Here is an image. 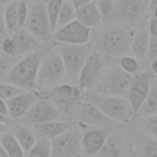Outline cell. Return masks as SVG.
<instances>
[{
  "mask_svg": "<svg viewBox=\"0 0 157 157\" xmlns=\"http://www.w3.org/2000/svg\"><path fill=\"white\" fill-rule=\"evenodd\" d=\"M136 28L117 22H102L97 27L92 28L91 40L93 49L103 54L104 56L119 58L130 54V47L132 36Z\"/></svg>",
  "mask_w": 157,
  "mask_h": 157,
  "instance_id": "1",
  "label": "cell"
},
{
  "mask_svg": "<svg viewBox=\"0 0 157 157\" xmlns=\"http://www.w3.org/2000/svg\"><path fill=\"white\" fill-rule=\"evenodd\" d=\"M43 53L44 50H38L20 58L5 76V82L17 86L23 91H34Z\"/></svg>",
  "mask_w": 157,
  "mask_h": 157,
  "instance_id": "2",
  "label": "cell"
},
{
  "mask_svg": "<svg viewBox=\"0 0 157 157\" xmlns=\"http://www.w3.org/2000/svg\"><path fill=\"white\" fill-rule=\"evenodd\" d=\"M83 101L96 105L108 118L113 119L119 124L129 121L135 114L129 99L125 97L107 96V94H101L91 91H85Z\"/></svg>",
  "mask_w": 157,
  "mask_h": 157,
  "instance_id": "3",
  "label": "cell"
},
{
  "mask_svg": "<svg viewBox=\"0 0 157 157\" xmlns=\"http://www.w3.org/2000/svg\"><path fill=\"white\" fill-rule=\"evenodd\" d=\"M66 80V70L58 48H50L44 50L43 58L39 65L36 90H45L53 86L64 83Z\"/></svg>",
  "mask_w": 157,
  "mask_h": 157,
  "instance_id": "4",
  "label": "cell"
},
{
  "mask_svg": "<svg viewBox=\"0 0 157 157\" xmlns=\"http://www.w3.org/2000/svg\"><path fill=\"white\" fill-rule=\"evenodd\" d=\"M152 12L147 0H115L113 21L129 25L134 28L147 27Z\"/></svg>",
  "mask_w": 157,
  "mask_h": 157,
  "instance_id": "5",
  "label": "cell"
},
{
  "mask_svg": "<svg viewBox=\"0 0 157 157\" xmlns=\"http://www.w3.org/2000/svg\"><path fill=\"white\" fill-rule=\"evenodd\" d=\"M131 78L132 75L124 71L118 64H108L102 77L99 78L97 85L91 90V92L126 98Z\"/></svg>",
  "mask_w": 157,
  "mask_h": 157,
  "instance_id": "6",
  "label": "cell"
},
{
  "mask_svg": "<svg viewBox=\"0 0 157 157\" xmlns=\"http://www.w3.org/2000/svg\"><path fill=\"white\" fill-rule=\"evenodd\" d=\"M65 70H66V80L69 83H75L77 85L78 75L85 65L88 55L94 50L91 43H85V44H66V43H59L56 47Z\"/></svg>",
  "mask_w": 157,
  "mask_h": 157,
  "instance_id": "7",
  "label": "cell"
},
{
  "mask_svg": "<svg viewBox=\"0 0 157 157\" xmlns=\"http://www.w3.org/2000/svg\"><path fill=\"white\" fill-rule=\"evenodd\" d=\"M25 28L28 32H31L34 37H37L39 40H42L44 44H49L50 42H53L52 39L53 31L50 28L45 4L40 1H36L29 6L28 17Z\"/></svg>",
  "mask_w": 157,
  "mask_h": 157,
  "instance_id": "8",
  "label": "cell"
},
{
  "mask_svg": "<svg viewBox=\"0 0 157 157\" xmlns=\"http://www.w3.org/2000/svg\"><path fill=\"white\" fill-rule=\"evenodd\" d=\"M80 124L52 140V157H83Z\"/></svg>",
  "mask_w": 157,
  "mask_h": 157,
  "instance_id": "9",
  "label": "cell"
},
{
  "mask_svg": "<svg viewBox=\"0 0 157 157\" xmlns=\"http://www.w3.org/2000/svg\"><path fill=\"white\" fill-rule=\"evenodd\" d=\"M107 65L108 64L105 61L104 55L97 50H93L88 55L85 65L80 71L77 85L83 91H91L102 77Z\"/></svg>",
  "mask_w": 157,
  "mask_h": 157,
  "instance_id": "10",
  "label": "cell"
},
{
  "mask_svg": "<svg viewBox=\"0 0 157 157\" xmlns=\"http://www.w3.org/2000/svg\"><path fill=\"white\" fill-rule=\"evenodd\" d=\"M52 120H65L56 105L45 98H38V101L28 109V112L20 119L21 123L31 126L52 121Z\"/></svg>",
  "mask_w": 157,
  "mask_h": 157,
  "instance_id": "11",
  "label": "cell"
},
{
  "mask_svg": "<svg viewBox=\"0 0 157 157\" xmlns=\"http://www.w3.org/2000/svg\"><path fill=\"white\" fill-rule=\"evenodd\" d=\"M76 121L86 126H97V128H104V129H113V128H117L119 124L113 119L108 118L96 105L83 99L77 102Z\"/></svg>",
  "mask_w": 157,
  "mask_h": 157,
  "instance_id": "12",
  "label": "cell"
},
{
  "mask_svg": "<svg viewBox=\"0 0 157 157\" xmlns=\"http://www.w3.org/2000/svg\"><path fill=\"white\" fill-rule=\"evenodd\" d=\"M92 29L82 25L77 20L55 29L53 32L52 39L55 43H66V44H85L91 40Z\"/></svg>",
  "mask_w": 157,
  "mask_h": 157,
  "instance_id": "13",
  "label": "cell"
},
{
  "mask_svg": "<svg viewBox=\"0 0 157 157\" xmlns=\"http://www.w3.org/2000/svg\"><path fill=\"white\" fill-rule=\"evenodd\" d=\"M152 75L153 74L151 70H142V71L132 75L126 98L129 99L135 113L139 112L140 107L142 105L144 101L147 97Z\"/></svg>",
  "mask_w": 157,
  "mask_h": 157,
  "instance_id": "14",
  "label": "cell"
},
{
  "mask_svg": "<svg viewBox=\"0 0 157 157\" xmlns=\"http://www.w3.org/2000/svg\"><path fill=\"white\" fill-rule=\"evenodd\" d=\"M37 91V90H36ZM39 98H45L52 102H80L83 99L85 91L75 83H60L50 88L37 91Z\"/></svg>",
  "mask_w": 157,
  "mask_h": 157,
  "instance_id": "15",
  "label": "cell"
},
{
  "mask_svg": "<svg viewBox=\"0 0 157 157\" xmlns=\"http://www.w3.org/2000/svg\"><path fill=\"white\" fill-rule=\"evenodd\" d=\"M109 134H110L109 129L86 126V129L82 130V135H81V148L83 156L85 157L96 156L101 151Z\"/></svg>",
  "mask_w": 157,
  "mask_h": 157,
  "instance_id": "16",
  "label": "cell"
},
{
  "mask_svg": "<svg viewBox=\"0 0 157 157\" xmlns=\"http://www.w3.org/2000/svg\"><path fill=\"white\" fill-rule=\"evenodd\" d=\"M13 44H15V55L16 56H25L27 54L43 50L44 43L39 40L37 37H34L31 32H28L26 28H18L15 33L11 36Z\"/></svg>",
  "mask_w": 157,
  "mask_h": 157,
  "instance_id": "17",
  "label": "cell"
},
{
  "mask_svg": "<svg viewBox=\"0 0 157 157\" xmlns=\"http://www.w3.org/2000/svg\"><path fill=\"white\" fill-rule=\"evenodd\" d=\"M38 98H39L38 92L34 90V91H23L17 96L7 99L6 105H7L9 118L20 120L28 112V109L38 101Z\"/></svg>",
  "mask_w": 157,
  "mask_h": 157,
  "instance_id": "18",
  "label": "cell"
},
{
  "mask_svg": "<svg viewBox=\"0 0 157 157\" xmlns=\"http://www.w3.org/2000/svg\"><path fill=\"white\" fill-rule=\"evenodd\" d=\"M77 124H78L77 121H71V120H52L33 125L32 128L34 130L37 139H45L52 141Z\"/></svg>",
  "mask_w": 157,
  "mask_h": 157,
  "instance_id": "19",
  "label": "cell"
},
{
  "mask_svg": "<svg viewBox=\"0 0 157 157\" xmlns=\"http://www.w3.org/2000/svg\"><path fill=\"white\" fill-rule=\"evenodd\" d=\"M76 20L91 29L97 27L99 23H102L103 18L98 10L96 0L76 9Z\"/></svg>",
  "mask_w": 157,
  "mask_h": 157,
  "instance_id": "20",
  "label": "cell"
},
{
  "mask_svg": "<svg viewBox=\"0 0 157 157\" xmlns=\"http://www.w3.org/2000/svg\"><path fill=\"white\" fill-rule=\"evenodd\" d=\"M150 36L151 34H150L147 27L136 28V31L132 36L131 47H130V54L132 56H135L139 60H146Z\"/></svg>",
  "mask_w": 157,
  "mask_h": 157,
  "instance_id": "21",
  "label": "cell"
},
{
  "mask_svg": "<svg viewBox=\"0 0 157 157\" xmlns=\"http://www.w3.org/2000/svg\"><path fill=\"white\" fill-rule=\"evenodd\" d=\"M11 134L15 136V139L17 140V142L21 145V147L26 153L32 148V146L37 141V136L34 134L33 128L25 123H18L13 125Z\"/></svg>",
  "mask_w": 157,
  "mask_h": 157,
  "instance_id": "22",
  "label": "cell"
},
{
  "mask_svg": "<svg viewBox=\"0 0 157 157\" xmlns=\"http://www.w3.org/2000/svg\"><path fill=\"white\" fill-rule=\"evenodd\" d=\"M99 157H124L125 144L121 136L117 134H109L101 151L97 153Z\"/></svg>",
  "mask_w": 157,
  "mask_h": 157,
  "instance_id": "23",
  "label": "cell"
},
{
  "mask_svg": "<svg viewBox=\"0 0 157 157\" xmlns=\"http://www.w3.org/2000/svg\"><path fill=\"white\" fill-rule=\"evenodd\" d=\"M137 114L141 117H150V115L157 114V76L156 75L155 76L152 75L151 77L147 97L144 101L142 105L140 107Z\"/></svg>",
  "mask_w": 157,
  "mask_h": 157,
  "instance_id": "24",
  "label": "cell"
},
{
  "mask_svg": "<svg viewBox=\"0 0 157 157\" xmlns=\"http://www.w3.org/2000/svg\"><path fill=\"white\" fill-rule=\"evenodd\" d=\"M0 144L10 157H26V152L17 142L11 132H4L0 135Z\"/></svg>",
  "mask_w": 157,
  "mask_h": 157,
  "instance_id": "25",
  "label": "cell"
},
{
  "mask_svg": "<svg viewBox=\"0 0 157 157\" xmlns=\"http://www.w3.org/2000/svg\"><path fill=\"white\" fill-rule=\"evenodd\" d=\"M137 157H157V139L152 136H144L136 145Z\"/></svg>",
  "mask_w": 157,
  "mask_h": 157,
  "instance_id": "26",
  "label": "cell"
},
{
  "mask_svg": "<svg viewBox=\"0 0 157 157\" xmlns=\"http://www.w3.org/2000/svg\"><path fill=\"white\" fill-rule=\"evenodd\" d=\"M17 5H18V0H13L4 6V18L6 23V29H7V33H11V34L18 29Z\"/></svg>",
  "mask_w": 157,
  "mask_h": 157,
  "instance_id": "27",
  "label": "cell"
},
{
  "mask_svg": "<svg viewBox=\"0 0 157 157\" xmlns=\"http://www.w3.org/2000/svg\"><path fill=\"white\" fill-rule=\"evenodd\" d=\"M76 20V9L72 5V2L70 0H64L61 10L59 12L58 16V22H56V29L75 21Z\"/></svg>",
  "mask_w": 157,
  "mask_h": 157,
  "instance_id": "28",
  "label": "cell"
},
{
  "mask_svg": "<svg viewBox=\"0 0 157 157\" xmlns=\"http://www.w3.org/2000/svg\"><path fill=\"white\" fill-rule=\"evenodd\" d=\"M26 157H52V141L37 139L32 148L26 153Z\"/></svg>",
  "mask_w": 157,
  "mask_h": 157,
  "instance_id": "29",
  "label": "cell"
},
{
  "mask_svg": "<svg viewBox=\"0 0 157 157\" xmlns=\"http://www.w3.org/2000/svg\"><path fill=\"white\" fill-rule=\"evenodd\" d=\"M117 59H118V65L130 75H135V74L142 71L140 60L136 59L135 56H132L131 54H126V55L119 56Z\"/></svg>",
  "mask_w": 157,
  "mask_h": 157,
  "instance_id": "30",
  "label": "cell"
},
{
  "mask_svg": "<svg viewBox=\"0 0 157 157\" xmlns=\"http://www.w3.org/2000/svg\"><path fill=\"white\" fill-rule=\"evenodd\" d=\"M64 0H49L45 4V9H47V15L49 18V23H50V28L54 32L56 29V22H58V16L59 12L61 10Z\"/></svg>",
  "mask_w": 157,
  "mask_h": 157,
  "instance_id": "31",
  "label": "cell"
},
{
  "mask_svg": "<svg viewBox=\"0 0 157 157\" xmlns=\"http://www.w3.org/2000/svg\"><path fill=\"white\" fill-rule=\"evenodd\" d=\"M98 10L102 15L104 22H110L114 18L115 10V0H96Z\"/></svg>",
  "mask_w": 157,
  "mask_h": 157,
  "instance_id": "32",
  "label": "cell"
},
{
  "mask_svg": "<svg viewBox=\"0 0 157 157\" xmlns=\"http://www.w3.org/2000/svg\"><path fill=\"white\" fill-rule=\"evenodd\" d=\"M18 59H20L18 56H11V55H7L1 52V54H0V80H1V77H5L9 74V71L17 63Z\"/></svg>",
  "mask_w": 157,
  "mask_h": 157,
  "instance_id": "33",
  "label": "cell"
},
{
  "mask_svg": "<svg viewBox=\"0 0 157 157\" xmlns=\"http://www.w3.org/2000/svg\"><path fill=\"white\" fill-rule=\"evenodd\" d=\"M21 92H23V90L17 86H13L9 82H0V99L7 101Z\"/></svg>",
  "mask_w": 157,
  "mask_h": 157,
  "instance_id": "34",
  "label": "cell"
},
{
  "mask_svg": "<svg viewBox=\"0 0 157 157\" xmlns=\"http://www.w3.org/2000/svg\"><path fill=\"white\" fill-rule=\"evenodd\" d=\"M29 6L26 0H18L17 5V21H18V28H23L28 17Z\"/></svg>",
  "mask_w": 157,
  "mask_h": 157,
  "instance_id": "35",
  "label": "cell"
},
{
  "mask_svg": "<svg viewBox=\"0 0 157 157\" xmlns=\"http://www.w3.org/2000/svg\"><path fill=\"white\" fill-rule=\"evenodd\" d=\"M144 128H145V131L147 132V135L157 139V114L145 117Z\"/></svg>",
  "mask_w": 157,
  "mask_h": 157,
  "instance_id": "36",
  "label": "cell"
},
{
  "mask_svg": "<svg viewBox=\"0 0 157 157\" xmlns=\"http://www.w3.org/2000/svg\"><path fill=\"white\" fill-rule=\"evenodd\" d=\"M157 59V37L150 36V42H148V48H147V56L146 60L150 63Z\"/></svg>",
  "mask_w": 157,
  "mask_h": 157,
  "instance_id": "37",
  "label": "cell"
},
{
  "mask_svg": "<svg viewBox=\"0 0 157 157\" xmlns=\"http://www.w3.org/2000/svg\"><path fill=\"white\" fill-rule=\"evenodd\" d=\"M1 52L7 54V55L16 56L15 55V44H13V40H12L11 37H4L2 38V40H1Z\"/></svg>",
  "mask_w": 157,
  "mask_h": 157,
  "instance_id": "38",
  "label": "cell"
},
{
  "mask_svg": "<svg viewBox=\"0 0 157 157\" xmlns=\"http://www.w3.org/2000/svg\"><path fill=\"white\" fill-rule=\"evenodd\" d=\"M147 29L151 36L157 37V17H151L147 23Z\"/></svg>",
  "mask_w": 157,
  "mask_h": 157,
  "instance_id": "39",
  "label": "cell"
},
{
  "mask_svg": "<svg viewBox=\"0 0 157 157\" xmlns=\"http://www.w3.org/2000/svg\"><path fill=\"white\" fill-rule=\"evenodd\" d=\"M7 33L6 29V23L4 18V7H0V37H4Z\"/></svg>",
  "mask_w": 157,
  "mask_h": 157,
  "instance_id": "40",
  "label": "cell"
},
{
  "mask_svg": "<svg viewBox=\"0 0 157 157\" xmlns=\"http://www.w3.org/2000/svg\"><path fill=\"white\" fill-rule=\"evenodd\" d=\"M0 115L4 118H9V112H7V105H6V101L0 99Z\"/></svg>",
  "mask_w": 157,
  "mask_h": 157,
  "instance_id": "41",
  "label": "cell"
},
{
  "mask_svg": "<svg viewBox=\"0 0 157 157\" xmlns=\"http://www.w3.org/2000/svg\"><path fill=\"white\" fill-rule=\"evenodd\" d=\"M70 1H71L72 5L75 6V9H78V7H81V6H83V5L88 4V2H91V1H93V0H70Z\"/></svg>",
  "mask_w": 157,
  "mask_h": 157,
  "instance_id": "42",
  "label": "cell"
},
{
  "mask_svg": "<svg viewBox=\"0 0 157 157\" xmlns=\"http://www.w3.org/2000/svg\"><path fill=\"white\" fill-rule=\"evenodd\" d=\"M151 71L153 75L157 76V59H155L153 61H151Z\"/></svg>",
  "mask_w": 157,
  "mask_h": 157,
  "instance_id": "43",
  "label": "cell"
},
{
  "mask_svg": "<svg viewBox=\"0 0 157 157\" xmlns=\"http://www.w3.org/2000/svg\"><path fill=\"white\" fill-rule=\"evenodd\" d=\"M6 129H7V125H6L5 123L0 121V135L4 134V132H6Z\"/></svg>",
  "mask_w": 157,
  "mask_h": 157,
  "instance_id": "44",
  "label": "cell"
},
{
  "mask_svg": "<svg viewBox=\"0 0 157 157\" xmlns=\"http://www.w3.org/2000/svg\"><path fill=\"white\" fill-rule=\"evenodd\" d=\"M148 5H150V9H151V12H152V9L155 6H157V0H147Z\"/></svg>",
  "mask_w": 157,
  "mask_h": 157,
  "instance_id": "45",
  "label": "cell"
},
{
  "mask_svg": "<svg viewBox=\"0 0 157 157\" xmlns=\"http://www.w3.org/2000/svg\"><path fill=\"white\" fill-rule=\"evenodd\" d=\"M0 157H10V156L7 155V152L4 150V147L1 146V144H0Z\"/></svg>",
  "mask_w": 157,
  "mask_h": 157,
  "instance_id": "46",
  "label": "cell"
},
{
  "mask_svg": "<svg viewBox=\"0 0 157 157\" xmlns=\"http://www.w3.org/2000/svg\"><path fill=\"white\" fill-rule=\"evenodd\" d=\"M152 17H157V6L152 9Z\"/></svg>",
  "mask_w": 157,
  "mask_h": 157,
  "instance_id": "47",
  "label": "cell"
},
{
  "mask_svg": "<svg viewBox=\"0 0 157 157\" xmlns=\"http://www.w3.org/2000/svg\"><path fill=\"white\" fill-rule=\"evenodd\" d=\"M11 1H13V0H0V5H6V4H9V2H11Z\"/></svg>",
  "mask_w": 157,
  "mask_h": 157,
  "instance_id": "48",
  "label": "cell"
},
{
  "mask_svg": "<svg viewBox=\"0 0 157 157\" xmlns=\"http://www.w3.org/2000/svg\"><path fill=\"white\" fill-rule=\"evenodd\" d=\"M0 121H2V123H5V124H6L7 118H4V117H1V115H0Z\"/></svg>",
  "mask_w": 157,
  "mask_h": 157,
  "instance_id": "49",
  "label": "cell"
},
{
  "mask_svg": "<svg viewBox=\"0 0 157 157\" xmlns=\"http://www.w3.org/2000/svg\"><path fill=\"white\" fill-rule=\"evenodd\" d=\"M37 1H40V2H43V4H47L49 0H37Z\"/></svg>",
  "mask_w": 157,
  "mask_h": 157,
  "instance_id": "50",
  "label": "cell"
}]
</instances>
